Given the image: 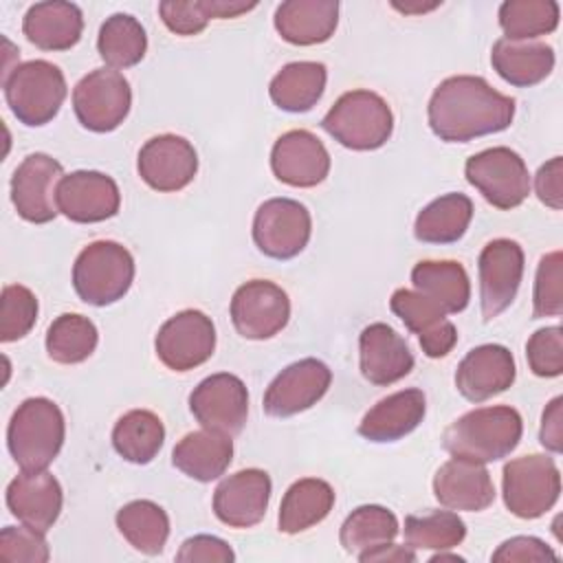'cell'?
<instances>
[{"label":"cell","mask_w":563,"mask_h":563,"mask_svg":"<svg viewBox=\"0 0 563 563\" xmlns=\"http://www.w3.org/2000/svg\"><path fill=\"white\" fill-rule=\"evenodd\" d=\"M429 128L444 143H468L510 128L515 99L484 77L453 75L438 84L427 106Z\"/></svg>","instance_id":"6da1fadb"},{"label":"cell","mask_w":563,"mask_h":563,"mask_svg":"<svg viewBox=\"0 0 563 563\" xmlns=\"http://www.w3.org/2000/svg\"><path fill=\"white\" fill-rule=\"evenodd\" d=\"M523 433L521 416L510 405L479 407L453 420L442 435V446L453 457L477 464L510 455Z\"/></svg>","instance_id":"7a4b0ae2"},{"label":"cell","mask_w":563,"mask_h":563,"mask_svg":"<svg viewBox=\"0 0 563 563\" xmlns=\"http://www.w3.org/2000/svg\"><path fill=\"white\" fill-rule=\"evenodd\" d=\"M66 422L62 409L44 396L26 398L7 427V446L22 471H44L62 451Z\"/></svg>","instance_id":"3957f363"},{"label":"cell","mask_w":563,"mask_h":563,"mask_svg":"<svg viewBox=\"0 0 563 563\" xmlns=\"http://www.w3.org/2000/svg\"><path fill=\"white\" fill-rule=\"evenodd\" d=\"M321 128L347 150L372 152L389 141L394 114L380 95L372 90H350L325 112Z\"/></svg>","instance_id":"277c9868"},{"label":"cell","mask_w":563,"mask_h":563,"mask_svg":"<svg viewBox=\"0 0 563 563\" xmlns=\"http://www.w3.org/2000/svg\"><path fill=\"white\" fill-rule=\"evenodd\" d=\"M134 282L132 253L112 240L90 242L73 264V288L88 306H110L123 299Z\"/></svg>","instance_id":"5b68a950"},{"label":"cell","mask_w":563,"mask_h":563,"mask_svg":"<svg viewBox=\"0 0 563 563\" xmlns=\"http://www.w3.org/2000/svg\"><path fill=\"white\" fill-rule=\"evenodd\" d=\"M2 88L13 117L29 128L53 121L68 92L64 73L46 59L15 64L11 73L2 77Z\"/></svg>","instance_id":"8992f818"},{"label":"cell","mask_w":563,"mask_h":563,"mask_svg":"<svg viewBox=\"0 0 563 563\" xmlns=\"http://www.w3.org/2000/svg\"><path fill=\"white\" fill-rule=\"evenodd\" d=\"M504 504L519 519H539L561 495V473L550 455L530 453L510 460L501 477Z\"/></svg>","instance_id":"52a82bcc"},{"label":"cell","mask_w":563,"mask_h":563,"mask_svg":"<svg viewBox=\"0 0 563 563\" xmlns=\"http://www.w3.org/2000/svg\"><path fill=\"white\" fill-rule=\"evenodd\" d=\"M466 180L497 209H515L530 194V174L523 158L506 147H488L473 154L464 165Z\"/></svg>","instance_id":"ba28073f"},{"label":"cell","mask_w":563,"mask_h":563,"mask_svg":"<svg viewBox=\"0 0 563 563\" xmlns=\"http://www.w3.org/2000/svg\"><path fill=\"white\" fill-rule=\"evenodd\" d=\"M132 106V88L114 68H95L73 88L77 121L97 134L117 130Z\"/></svg>","instance_id":"9c48e42d"},{"label":"cell","mask_w":563,"mask_h":563,"mask_svg":"<svg viewBox=\"0 0 563 563\" xmlns=\"http://www.w3.org/2000/svg\"><path fill=\"white\" fill-rule=\"evenodd\" d=\"M312 218L306 205L292 198H271L253 216V242L266 257L292 260L310 240Z\"/></svg>","instance_id":"30bf717a"},{"label":"cell","mask_w":563,"mask_h":563,"mask_svg":"<svg viewBox=\"0 0 563 563\" xmlns=\"http://www.w3.org/2000/svg\"><path fill=\"white\" fill-rule=\"evenodd\" d=\"M154 350L165 367L189 372L211 358L216 350V325L202 310H180L161 325Z\"/></svg>","instance_id":"8fae6325"},{"label":"cell","mask_w":563,"mask_h":563,"mask_svg":"<svg viewBox=\"0 0 563 563\" xmlns=\"http://www.w3.org/2000/svg\"><path fill=\"white\" fill-rule=\"evenodd\" d=\"M229 312L240 336L264 341L286 328L290 319V299L277 284L268 279H251L238 286Z\"/></svg>","instance_id":"7c38bea8"},{"label":"cell","mask_w":563,"mask_h":563,"mask_svg":"<svg viewBox=\"0 0 563 563\" xmlns=\"http://www.w3.org/2000/svg\"><path fill=\"white\" fill-rule=\"evenodd\" d=\"M477 271L482 317L493 321L517 297L523 277V249L508 238L490 240L479 253Z\"/></svg>","instance_id":"4fadbf2b"},{"label":"cell","mask_w":563,"mask_h":563,"mask_svg":"<svg viewBox=\"0 0 563 563\" xmlns=\"http://www.w3.org/2000/svg\"><path fill=\"white\" fill-rule=\"evenodd\" d=\"M189 409L202 429L238 435L249 416L246 385L229 372L211 374L189 394Z\"/></svg>","instance_id":"5bb4252c"},{"label":"cell","mask_w":563,"mask_h":563,"mask_svg":"<svg viewBox=\"0 0 563 563\" xmlns=\"http://www.w3.org/2000/svg\"><path fill=\"white\" fill-rule=\"evenodd\" d=\"M64 167L48 154H29L11 176V202L18 216L33 224L51 222L57 211V185Z\"/></svg>","instance_id":"9a60e30c"},{"label":"cell","mask_w":563,"mask_h":563,"mask_svg":"<svg viewBox=\"0 0 563 563\" xmlns=\"http://www.w3.org/2000/svg\"><path fill=\"white\" fill-rule=\"evenodd\" d=\"M332 383L330 367L319 358H301L284 367L264 391V411L273 418L297 416L317 405Z\"/></svg>","instance_id":"2e32d148"},{"label":"cell","mask_w":563,"mask_h":563,"mask_svg":"<svg viewBox=\"0 0 563 563\" xmlns=\"http://www.w3.org/2000/svg\"><path fill=\"white\" fill-rule=\"evenodd\" d=\"M141 180L161 194L185 189L198 174L194 145L178 134H158L143 143L136 158Z\"/></svg>","instance_id":"e0dca14e"},{"label":"cell","mask_w":563,"mask_h":563,"mask_svg":"<svg viewBox=\"0 0 563 563\" xmlns=\"http://www.w3.org/2000/svg\"><path fill=\"white\" fill-rule=\"evenodd\" d=\"M57 211L70 222L92 224L114 218L121 207V191L112 176L95 169L66 174L57 185Z\"/></svg>","instance_id":"ac0fdd59"},{"label":"cell","mask_w":563,"mask_h":563,"mask_svg":"<svg viewBox=\"0 0 563 563\" xmlns=\"http://www.w3.org/2000/svg\"><path fill=\"white\" fill-rule=\"evenodd\" d=\"M275 178L290 187H317L330 174V154L321 139L308 130L284 132L271 150Z\"/></svg>","instance_id":"d6986e66"},{"label":"cell","mask_w":563,"mask_h":563,"mask_svg":"<svg viewBox=\"0 0 563 563\" xmlns=\"http://www.w3.org/2000/svg\"><path fill=\"white\" fill-rule=\"evenodd\" d=\"M271 477L262 468H244L224 477L213 493V512L229 528L257 526L271 501Z\"/></svg>","instance_id":"ffe728a7"},{"label":"cell","mask_w":563,"mask_h":563,"mask_svg":"<svg viewBox=\"0 0 563 563\" xmlns=\"http://www.w3.org/2000/svg\"><path fill=\"white\" fill-rule=\"evenodd\" d=\"M517 376L512 352L499 343L473 347L455 369V387L471 402H484L506 391Z\"/></svg>","instance_id":"44dd1931"},{"label":"cell","mask_w":563,"mask_h":563,"mask_svg":"<svg viewBox=\"0 0 563 563\" xmlns=\"http://www.w3.org/2000/svg\"><path fill=\"white\" fill-rule=\"evenodd\" d=\"M358 363L365 380L387 387L413 369V354L407 341L387 323H369L358 336Z\"/></svg>","instance_id":"7402d4cb"},{"label":"cell","mask_w":563,"mask_h":563,"mask_svg":"<svg viewBox=\"0 0 563 563\" xmlns=\"http://www.w3.org/2000/svg\"><path fill=\"white\" fill-rule=\"evenodd\" d=\"M64 493L55 475L44 471H22L7 486V506L11 515L40 532H48L57 521Z\"/></svg>","instance_id":"603a6c76"},{"label":"cell","mask_w":563,"mask_h":563,"mask_svg":"<svg viewBox=\"0 0 563 563\" xmlns=\"http://www.w3.org/2000/svg\"><path fill=\"white\" fill-rule=\"evenodd\" d=\"M391 312L413 332L429 358L446 356L457 343V330L433 301L416 290L398 288L389 299Z\"/></svg>","instance_id":"cb8c5ba5"},{"label":"cell","mask_w":563,"mask_h":563,"mask_svg":"<svg viewBox=\"0 0 563 563\" xmlns=\"http://www.w3.org/2000/svg\"><path fill=\"white\" fill-rule=\"evenodd\" d=\"M433 495L449 510L479 512L495 501V484L484 464L453 457L438 468Z\"/></svg>","instance_id":"d4e9b609"},{"label":"cell","mask_w":563,"mask_h":563,"mask_svg":"<svg viewBox=\"0 0 563 563\" xmlns=\"http://www.w3.org/2000/svg\"><path fill=\"white\" fill-rule=\"evenodd\" d=\"M427 398L422 389H400L380 398L358 422V433L376 444L409 435L424 418Z\"/></svg>","instance_id":"484cf974"},{"label":"cell","mask_w":563,"mask_h":563,"mask_svg":"<svg viewBox=\"0 0 563 563\" xmlns=\"http://www.w3.org/2000/svg\"><path fill=\"white\" fill-rule=\"evenodd\" d=\"M339 24L336 0H286L275 9V29L288 44L314 46L328 42Z\"/></svg>","instance_id":"4316f807"},{"label":"cell","mask_w":563,"mask_h":563,"mask_svg":"<svg viewBox=\"0 0 563 563\" xmlns=\"http://www.w3.org/2000/svg\"><path fill=\"white\" fill-rule=\"evenodd\" d=\"M22 31L26 40L42 51H68L81 40L84 15L73 2H35L24 13Z\"/></svg>","instance_id":"83f0119b"},{"label":"cell","mask_w":563,"mask_h":563,"mask_svg":"<svg viewBox=\"0 0 563 563\" xmlns=\"http://www.w3.org/2000/svg\"><path fill=\"white\" fill-rule=\"evenodd\" d=\"M233 460V440L227 433L200 429L187 433L172 451V464L196 482H213Z\"/></svg>","instance_id":"f1b7e54d"},{"label":"cell","mask_w":563,"mask_h":563,"mask_svg":"<svg viewBox=\"0 0 563 563\" xmlns=\"http://www.w3.org/2000/svg\"><path fill=\"white\" fill-rule=\"evenodd\" d=\"M493 70L517 88L541 84L554 68V48L545 42H512L499 37L490 51Z\"/></svg>","instance_id":"f546056e"},{"label":"cell","mask_w":563,"mask_h":563,"mask_svg":"<svg viewBox=\"0 0 563 563\" xmlns=\"http://www.w3.org/2000/svg\"><path fill=\"white\" fill-rule=\"evenodd\" d=\"M411 284L416 292L433 301L442 312L457 314L468 306L471 282L460 262L424 260L411 268Z\"/></svg>","instance_id":"4dcf8cb0"},{"label":"cell","mask_w":563,"mask_h":563,"mask_svg":"<svg viewBox=\"0 0 563 563\" xmlns=\"http://www.w3.org/2000/svg\"><path fill=\"white\" fill-rule=\"evenodd\" d=\"M334 506V488L319 477H303L290 484L279 504L277 526L286 534H299L321 523Z\"/></svg>","instance_id":"1f68e13d"},{"label":"cell","mask_w":563,"mask_h":563,"mask_svg":"<svg viewBox=\"0 0 563 563\" xmlns=\"http://www.w3.org/2000/svg\"><path fill=\"white\" fill-rule=\"evenodd\" d=\"M328 70L321 62H290L268 86L273 103L284 112H308L325 90Z\"/></svg>","instance_id":"d6a6232c"},{"label":"cell","mask_w":563,"mask_h":563,"mask_svg":"<svg viewBox=\"0 0 563 563\" xmlns=\"http://www.w3.org/2000/svg\"><path fill=\"white\" fill-rule=\"evenodd\" d=\"M473 220V200L466 194H444L431 200L413 222V235L424 244L457 242Z\"/></svg>","instance_id":"836d02e7"},{"label":"cell","mask_w":563,"mask_h":563,"mask_svg":"<svg viewBox=\"0 0 563 563\" xmlns=\"http://www.w3.org/2000/svg\"><path fill=\"white\" fill-rule=\"evenodd\" d=\"M165 442L163 420L150 409L123 413L112 429L114 451L132 464H150Z\"/></svg>","instance_id":"e575fe53"},{"label":"cell","mask_w":563,"mask_h":563,"mask_svg":"<svg viewBox=\"0 0 563 563\" xmlns=\"http://www.w3.org/2000/svg\"><path fill=\"white\" fill-rule=\"evenodd\" d=\"M114 521L123 539L134 550L150 556L163 552L169 537V517L158 504L150 499H134L117 512Z\"/></svg>","instance_id":"d590c367"},{"label":"cell","mask_w":563,"mask_h":563,"mask_svg":"<svg viewBox=\"0 0 563 563\" xmlns=\"http://www.w3.org/2000/svg\"><path fill=\"white\" fill-rule=\"evenodd\" d=\"M398 534L396 515L378 504H365L354 508L339 532V541L347 554L361 556L378 545L391 543Z\"/></svg>","instance_id":"8d00e7d4"},{"label":"cell","mask_w":563,"mask_h":563,"mask_svg":"<svg viewBox=\"0 0 563 563\" xmlns=\"http://www.w3.org/2000/svg\"><path fill=\"white\" fill-rule=\"evenodd\" d=\"M97 51L110 68L136 66L147 51L143 24L130 13H112L99 29Z\"/></svg>","instance_id":"74e56055"},{"label":"cell","mask_w":563,"mask_h":563,"mask_svg":"<svg viewBox=\"0 0 563 563\" xmlns=\"http://www.w3.org/2000/svg\"><path fill=\"white\" fill-rule=\"evenodd\" d=\"M99 332L95 323L77 312H64L46 330V352L55 363H84L97 347Z\"/></svg>","instance_id":"f35d334b"},{"label":"cell","mask_w":563,"mask_h":563,"mask_svg":"<svg viewBox=\"0 0 563 563\" xmlns=\"http://www.w3.org/2000/svg\"><path fill=\"white\" fill-rule=\"evenodd\" d=\"M559 15L561 9L554 0H506L497 11L499 26L512 42L552 33L559 26Z\"/></svg>","instance_id":"ab89813d"},{"label":"cell","mask_w":563,"mask_h":563,"mask_svg":"<svg viewBox=\"0 0 563 563\" xmlns=\"http://www.w3.org/2000/svg\"><path fill=\"white\" fill-rule=\"evenodd\" d=\"M405 541L413 550H451L466 537V523L453 510H429L405 517Z\"/></svg>","instance_id":"60d3db41"},{"label":"cell","mask_w":563,"mask_h":563,"mask_svg":"<svg viewBox=\"0 0 563 563\" xmlns=\"http://www.w3.org/2000/svg\"><path fill=\"white\" fill-rule=\"evenodd\" d=\"M37 319V297L22 284H9L0 295V341L11 343L31 332Z\"/></svg>","instance_id":"b9f144b4"},{"label":"cell","mask_w":563,"mask_h":563,"mask_svg":"<svg viewBox=\"0 0 563 563\" xmlns=\"http://www.w3.org/2000/svg\"><path fill=\"white\" fill-rule=\"evenodd\" d=\"M563 312V255L552 251L539 260L534 290H532V317H559Z\"/></svg>","instance_id":"7bdbcfd3"},{"label":"cell","mask_w":563,"mask_h":563,"mask_svg":"<svg viewBox=\"0 0 563 563\" xmlns=\"http://www.w3.org/2000/svg\"><path fill=\"white\" fill-rule=\"evenodd\" d=\"M526 358L534 376L556 378L563 374V330L550 325L537 330L526 343Z\"/></svg>","instance_id":"ee69618b"},{"label":"cell","mask_w":563,"mask_h":563,"mask_svg":"<svg viewBox=\"0 0 563 563\" xmlns=\"http://www.w3.org/2000/svg\"><path fill=\"white\" fill-rule=\"evenodd\" d=\"M51 556L44 532L29 526H4L0 532V559L7 563H46Z\"/></svg>","instance_id":"f6af8a7d"},{"label":"cell","mask_w":563,"mask_h":563,"mask_svg":"<svg viewBox=\"0 0 563 563\" xmlns=\"http://www.w3.org/2000/svg\"><path fill=\"white\" fill-rule=\"evenodd\" d=\"M158 15L176 35H198L209 24L202 0H163L158 2Z\"/></svg>","instance_id":"bcb514c9"},{"label":"cell","mask_w":563,"mask_h":563,"mask_svg":"<svg viewBox=\"0 0 563 563\" xmlns=\"http://www.w3.org/2000/svg\"><path fill=\"white\" fill-rule=\"evenodd\" d=\"M235 559L231 545L213 534H196L183 541L176 552V561L180 563H231Z\"/></svg>","instance_id":"7dc6e473"},{"label":"cell","mask_w":563,"mask_h":563,"mask_svg":"<svg viewBox=\"0 0 563 563\" xmlns=\"http://www.w3.org/2000/svg\"><path fill=\"white\" fill-rule=\"evenodd\" d=\"M493 561H556V552L537 537H512L493 552Z\"/></svg>","instance_id":"c3c4849f"},{"label":"cell","mask_w":563,"mask_h":563,"mask_svg":"<svg viewBox=\"0 0 563 563\" xmlns=\"http://www.w3.org/2000/svg\"><path fill=\"white\" fill-rule=\"evenodd\" d=\"M534 191L545 207L554 211L563 207V158L561 156H554L539 167V172L534 174Z\"/></svg>","instance_id":"681fc988"},{"label":"cell","mask_w":563,"mask_h":563,"mask_svg":"<svg viewBox=\"0 0 563 563\" xmlns=\"http://www.w3.org/2000/svg\"><path fill=\"white\" fill-rule=\"evenodd\" d=\"M563 398L556 396L548 402V407L543 409L541 416V431H539V442L552 451V453H561L563 449Z\"/></svg>","instance_id":"f907efd6"},{"label":"cell","mask_w":563,"mask_h":563,"mask_svg":"<svg viewBox=\"0 0 563 563\" xmlns=\"http://www.w3.org/2000/svg\"><path fill=\"white\" fill-rule=\"evenodd\" d=\"M361 563H385V561H394V563H413L416 561V552L413 548L409 545H396L394 541L391 543H385V545H378L361 556H356Z\"/></svg>","instance_id":"816d5d0a"},{"label":"cell","mask_w":563,"mask_h":563,"mask_svg":"<svg viewBox=\"0 0 563 563\" xmlns=\"http://www.w3.org/2000/svg\"><path fill=\"white\" fill-rule=\"evenodd\" d=\"M202 7H205V13L211 18H218V20H224V18H238L242 13H249L251 9L257 7V2H238V0H202Z\"/></svg>","instance_id":"f5cc1de1"},{"label":"cell","mask_w":563,"mask_h":563,"mask_svg":"<svg viewBox=\"0 0 563 563\" xmlns=\"http://www.w3.org/2000/svg\"><path fill=\"white\" fill-rule=\"evenodd\" d=\"M435 7H438V2H433V4H416V7H402L398 2H394V9H398L402 13H422V11H431Z\"/></svg>","instance_id":"db71d44e"},{"label":"cell","mask_w":563,"mask_h":563,"mask_svg":"<svg viewBox=\"0 0 563 563\" xmlns=\"http://www.w3.org/2000/svg\"><path fill=\"white\" fill-rule=\"evenodd\" d=\"M440 561H464V559L457 556V554H446L444 550H442V552H435V554L429 559V563H440Z\"/></svg>","instance_id":"11a10c76"}]
</instances>
